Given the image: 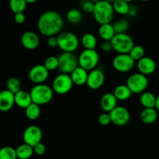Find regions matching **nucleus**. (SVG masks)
<instances>
[{
    "mask_svg": "<svg viewBox=\"0 0 159 159\" xmlns=\"http://www.w3.org/2000/svg\"><path fill=\"white\" fill-rule=\"evenodd\" d=\"M37 29L45 37H55L61 31L64 20L61 16L54 10H48L41 14L37 20Z\"/></svg>",
    "mask_w": 159,
    "mask_h": 159,
    "instance_id": "1",
    "label": "nucleus"
},
{
    "mask_svg": "<svg viewBox=\"0 0 159 159\" xmlns=\"http://www.w3.org/2000/svg\"><path fill=\"white\" fill-rule=\"evenodd\" d=\"M113 3L106 0L95 2L93 16L96 21L100 25L110 23L114 16Z\"/></svg>",
    "mask_w": 159,
    "mask_h": 159,
    "instance_id": "2",
    "label": "nucleus"
},
{
    "mask_svg": "<svg viewBox=\"0 0 159 159\" xmlns=\"http://www.w3.org/2000/svg\"><path fill=\"white\" fill-rule=\"evenodd\" d=\"M30 96L34 103L37 105H45L51 102L54 96V90L52 87L46 84L35 85L31 89Z\"/></svg>",
    "mask_w": 159,
    "mask_h": 159,
    "instance_id": "3",
    "label": "nucleus"
},
{
    "mask_svg": "<svg viewBox=\"0 0 159 159\" xmlns=\"http://www.w3.org/2000/svg\"><path fill=\"white\" fill-rule=\"evenodd\" d=\"M57 47L63 52L73 53L78 49L79 40L77 36L71 32L65 31L57 36Z\"/></svg>",
    "mask_w": 159,
    "mask_h": 159,
    "instance_id": "4",
    "label": "nucleus"
},
{
    "mask_svg": "<svg viewBox=\"0 0 159 159\" xmlns=\"http://www.w3.org/2000/svg\"><path fill=\"white\" fill-rule=\"evenodd\" d=\"M110 42L113 50L118 54H129L134 46V40L127 34H116Z\"/></svg>",
    "mask_w": 159,
    "mask_h": 159,
    "instance_id": "5",
    "label": "nucleus"
},
{
    "mask_svg": "<svg viewBox=\"0 0 159 159\" xmlns=\"http://www.w3.org/2000/svg\"><path fill=\"white\" fill-rule=\"evenodd\" d=\"M79 67L84 68L87 71H91L96 69L99 61V56L96 50H84L79 54Z\"/></svg>",
    "mask_w": 159,
    "mask_h": 159,
    "instance_id": "6",
    "label": "nucleus"
},
{
    "mask_svg": "<svg viewBox=\"0 0 159 159\" xmlns=\"http://www.w3.org/2000/svg\"><path fill=\"white\" fill-rule=\"evenodd\" d=\"M126 85L128 86L133 94H142L148 85L147 76L141 73H134L127 78Z\"/></svg>",
    "mask_w": 159,
    "mask_h": 159,
    "instance_id": "7",
    "label": "nucleus"
},
{
    "mask_svg": "<svg viewBox=\"0 0 159 159\" xmlns=\"http://www.w3.org/2000/svg\"><path fill=\"white\" fill-rule=\"evenodd\" d=\"M58 61V69L62 74L71 75L79 66V59L73 53L63 52L59 55Z\"/></svg>",
    "mask_w": 159,
    "mask_h": 159,
    "instance_id": "8",
    "label": "nucleus"
},
{
    "mask_svg": "<svg viewBox=\"0 0 159 159\" xmlns=\"http://www.w3.org/2000/svg\"><path fill=\"white\" fill-rule=\"evenodd\" d=\"M73 82L69 75L60 74L54 78L52 82V89L58 95H65L71 91Z\"/></svg>",
    "mask_w": 159,
    "mask_h": 159,
    "instance_id": "9",
    "label": "nucleus"
},
{
    "mask_svg": "<svg viewBox=\"0 0 159 159\" xmlns=\"http://www.w3.org/2000/svg\"><path fill=\"white\" fill-rule=\"evenodd\" d=\"M43 133L41 129L35 125L29 126L23 132V138L25 144L34 148L37 144L41 143Z\"/></svg>",
    "mask_w": 159,
    "mask_h": 159,
    "instance_id": "10",
    "label": "nucleus"
},
{
    "mask_svg": "<svg viewBox=\"0 0 159 159\" xmlns=\"http://www.w3.org/2000/svg\"><path fill=\"white\" fill-rule=\"evenodd\" d=\"M135 65V61L130 54H117L113 60V66L116 71L126 73L131 71Z\"/></svg>",
    "mask_w": 159,
    "mask_h": 159,
    "instance_id": "11",
    "label": "nucleus"
},
{
    "mask_svg": "<svg viewBox=\"0 0 159 159\" xmlns=\"http://www.w3.org/2000/svg\"><path fill=\"white\" fill-rule=\"evenodd\" d=\"M109 113L111 117L112 123L114 125L119 126V127L127 125L130 120V112L124 107L117 106L114 110H113Z\"/></svg>",
    "mask_w": 159,
    "mask_h": 159,
    "instance_id": "12",
    "label": "nucleus"
},
{
    "mask_svg": "<svg viewBox=\"0 0 159 159\" xmlns=\"http://www.w3.org/2000/svg\"><path fill=\"white\" fill-rule=\"evenodd\" d=\"M29 79L36 85L44 84L49 76V71L43 65H37L32 67L29 71Z\"/></svg>",
    "mask_w": 159,
    "mask_h": 159,
    "instance_id": "13",
    "label": "nucleus"
},
{
    "mask_svg": "<svg viewBox=\"0 0 159 159\" xmlns=\"http://www.w3.org/2000/svg\"><path fill=\"white\" fill-rule=\"evenodd\" d=\"M105 82V75L102 70L96 68L89 73L87 79V85L90 89H99L103 85Z\"/></svg>",
    "mask_w": 159,
    "mask_h": 159,
    "instance_id": "14",
    "label": "nucleus"
},
{
    "mask_svg": "<svg viewBox=\"0 0 159 159\" xmlns=\"http://www.w3.org/2000/svg\"><path fill=\"white\" fill-rule=\"evenodd\" d=\"M21 43L23 48L27 50H34L40 44V38L36 33L26 31L21 37Z\"/></svg>",
    "mask_w": 159,
    "mask_h": 159,
    "instance_id": "15",
    "label": "nucleus"
},
{
    "mask_svg": "<svg viewBox=\"0 0 159 159\" xmlns=\"http://www.w3.org/2000/svg\"><path fill=\"white\" fill-rule=\"evenodd\" d=\"M137 66L139 72L146 76L153 74L157 68L155 61L149 57H144L142 59L138 61Z\"/></svg>",
    "mask_w": 159,
    "mask_h": 159,
    "instance_id": "16",
    "label": "nucleus"
},
{
    "mask_svg": "<svg viewBox=\"0 0 159 159\" xmlns=\"http://www.w3.org/2000/svg\"><path fill=\"white\" fill-rule=\"evenodd\" d=\"M15 105V94L9 90H3L0 93V110L8 112Z\"/></svg>",
    "mask_w": 159,
    "mask_h": 159,
    "instance_id": "17",
    "label": "nucleus"
},
{
    "mask_svg": "<svg viewBox=\"0 0 159 159\" xmlns=\"http://www.w3.org/2000/svg\"><path fill=\"white\" fill-rule=\"evenodd\" d=\"M117 101L113 93H105L100 99L101 108L105 113H110L117 107Z\"/></svg>",
    "mask_w": 159,
    "mask_h": 159,
    "instance_id": "18",
    "label": "nucleus"
},
{
    "mask_svg": "<svg viewBox=\"0 0 159 159\" xmlns=\"http://www.w3.org/2000/svg\"><path fill=\"white\" fill-rule=\"evenodd\" d=\"M33 103L30 93L24 90H20L15 94V104L20 108L26 109Z\"/></svg>",
    "mask_w": 159,
    "mask_h": 159,
    "instance_id": "19",
    "label": "nucleus"
},
{
    "mask_svg": "<svg viewBox=\"0 0 159 159\" xmlns=\"http://www.w3.org/2000/svg\"><path fill=\"white\" fill-rule=\"evenodd\" d=\"M70 76H71L73 84L80 86V85H83L87 83L89 73L86 70L79 66L70 75Z\"/></svg>",
    "mask_w": 159,
    "mask_h": 159,
    "instance_id": "20",
    "label": "nucleus"
},
{
    "mask_svg": "<svg viewBox=\"0 0 159 159\" xmlns=\"http://www.w3.org/2000/svg\"><path fill=\"white\" fill-rule=\"evenodd\" d=\"M99 34L104 41H111L116 35L113 25L110 23L100 25L99 28Z\"/></svg>",
    "mask_w": 159,
    "mask_h": 159,
    "instance_id": "21",
    "label": "nucleus"
},
{
    "mask_svg": "<svg viewBox=\"0 0 159 159\" xmlns=\"http://www.w3.org/2000/svg\"><path fill=\"white\" fill-rule=\"evenodd\" d=\"M158 111L155 108H144L140 114L141 121L146 124H152L157 120Z\"/></svg>",
    "mask_w": 159,
    "mask_h": 159,
    "instance_id": "22",
    "label": "nucleus"
},
{
    "mask_svg": "<svg viewBox=\"0 0 159 159\" xmlns=\"http://www.w3.org/2000/svg\"><path fill=\"white\" fill-rule=\"evenodd\" d=\"M156 99L157 96L152 93L144 92L140 96V102L144 108H155Z\"/></svg>",
    "mask_w": 159,
    "mask_h": 159,
    "instance_id": "23",
    "label": "nucleus"
},
{
    "mask_svg": "<svg viewBox=\"0 0 159 159\" xmlns=\"http://www.w3.org/2000/svg\"><path fill=\"white\" fill-rule=\"evenodd\" d=\"M113 94L117 100L126 101L130 99L133 93L127 85H119L114 89Z\"/></svg>",
    "mask_w": 159,
    "mask_h": 159,
    "instance_id": "24",
    "label": "nucleus"
},
{
    "mask_svg": "<svg viewBox=\"0 0 159 159\" xmlns=\"http://www.w3.org/2000/svg\"><path fill=\"white\" fill-rule=\"evenodd\" d=\"M17 158L19 159H29L33 156L34 153V148L26 144H20L16 148Z\"/></svg>",
    "mask_w": 159,
    "mask_h": 159,
    "instance_id": "25",
    "label": "nucleus"
},
{
    "mask_svg": "<svg viewBox=\"0 0 159 159\" xmlns=\"http://www.w3.org/2000/svg\"><path fill=\"white\" fill-rule=\"evenodd\" d=\"M114 12L120 15H127L130 12V6L128 2L124 0H116L113 2Z\"/></svg>",
    "mask_w": 159,
    "mask_h": 159,
    "instance_id": "26",
    "label": "nucleus"
},
{
    "mask_svg": "<svg viewBox=\"0 0 159 159\" xmlns=\"http://www.w3.org/2000/svg\"><path fill=\"white\" fill-rule=\"evenodd\" d=\"M82 43L87 50H95L97 45L96 36L91 33H86L82 37Z\"/></svg>",
    "mask_w": 159,
    "mask_h": 159,
    "instance_id": "27",
    "label": "nucleus"
},
{
    "mask_svg": "<svg viewBox=\"0 0 159 159\" xmlns=\"http://www.w3.org/2000/svg\"><path fill=\"white\" fill-rule=\"evenodd\" d=\"M25 115L30 120H36L40 115V106L36 103H31L26 109H25Z\"/></svg>",
    "mask_w": 159,
    "mask_h": 159,
    "instance_id": "28",
    "label": "nucleus"
},
{
    "mask_svg": "<svg viewBox=\"0 0 159 159\" xmlns=\"http://www.w3.org/2000/svg\"><path fill=\"white\" fill-rule=\"evenodd\" d=\"M27 5L26 0H11L9 2V8L14 14L23 13Z\"/></svg>",
    "mask_w": 159,
    "mask_h": 159,
    "instance_id": "29",
    "label": "nucleus"
},
{
    "mask_svg": "<svg viewBox=\"0 0 159 159\" xmlns=\"http://www.w3.org/2000/svg\"><path fill=\"white\" fill-rule=\"evenodd\" d=\"M66 18L69 23H72V24H78L82 21V14L79 9H71L67 12Z\"/></svg>",
    "mask_w": 159,
    "mask_h": 159,
    "instance_id": "30",
    "label": "nucleus"
},
{
    "mask_svg": "<svg viewBox=\"0 0 159 159\" xmlns=\"http://www.w3.org/2000/svg\"><path fill=\"white\" fill-rule=\"evenodd\" d=\"M7 90L10 91L13 94H16L21 90V82L19 79L16 77H12L9 79L6 82Z\"/></svg>",
    "mask_w": 159,
    "mask_h": 159,
    "instance_id": "31",
    "label": "nucleus"
},
{
    "mask_svg": "<svg viewBox=\"0 0 159 159\" xmlns=\"http://www.w3.org/2000/svg\"><path fill=\"white\" fill-rule=\"evenodd\" d=\"M0 159H17L16 151L10 146L3 147L0 150Z\"/></svg>",
    "mask_w": 159,
    "mask_h": 159,
    "instance_id": "32",
    "label": "nucleus"
},
{
    "mask_svg": "<svg viewBox=\"0 0 159 159\" xmlns=\"http://www.w3.org/2000/svg\"><path fill=\"white\" fill-rule=\"evenodd\" d=\"M129 54L134 60L138 61L144 57H145L144 56L145 51H144V48L141 45H134L131 51H130V52L129 53Z\"/></svg>",
    "mask_w": 159,
    "mask_h": 159,
    "instance_id": "33",
    "label": "nucleus"
},
{
    "mask_svg": "<svg viewBox=\"0 0 159 159\" xmlns=\"http://www.w3.org/2000/svg\"><path fill=\"white\" fill-rule=\"evenodd\" d=\"M43 65L49 71L57 69L59 66L58 57H55V56H49L46 58Z\"/></svg>",
    "mask_w": 159,
    "mask_h": 159,
    "instance_id": "34",
    "label": "nucleus"
},
{
    "mask_svg": "<svg viewBox=\"0 0 159 159\" xmlns=\"http://www.w3.org/2000/svg\"><path fill=\"white\" fill-rule=\"evenodd\" d=\"M113 28L116 34H126V31L129 28V23L126 20H120L113 24Z\"/></svg>",
    "mask_w": 159,
    "mask_h": 159,
    "instance_id": "35",
    "label": "nucleus"
},
{
    "mask_svg": "<svg viewBox=\"0 0 159 159\" xmlns=\"http://www.w3.org/2000/svg\"><path fill=\"white\" fill-rule=\"evenodd\" d=\"M98 122H99V124L102 126L109 125L110 123H112L110 113H104L99 115V117H98Z\"/></svg>",
    "mask_w": 159,
    "mask_h": 159,
    "instance_id": "36",
    "label": "nucleus"
},
{
    "mask_svg": "<svg viewBox=\"0 0 159 159\" xmlns=\"http://www.w3.org/2000/svg\"><path fill=\"white\" fill-rule=\"evenodd\" d=\"M95 6V2L92 1H85L82 5V10L86 13H93V10H94Z\"/></svg>",
    "mask_w": 159,
    "mask_h": 159,
    "instance_id": "37",
    "label": "nucleus"
},
{
    "mask_svg": "<svg viewBox=\"0 0 159 159\" xmlns=\"http://www.w3.org/2000/svg\"><path fill=\"white\" fill-rule=\"evenodd\" d=\"M34 153L37 154V155H43L46 152V146L43 144V143H40V144H37L35 147L34 148Z\"/></svg>",
    "mask_w": 159,
    "mask_h": 159,
    "instance_id": "38",
    "label": "nucleus"
},
{
    "mask_svg": "<svg viewBox=\"0 0 159 159\" xmlns=\"http://www.w3.org/2000/svg\"><path fill=\"white\" fill-rule=\"evenodd\" d=\"M101 50L103 52L108 53L113 50V47H112L111 42L110 41H104L103 43L101 44Z\"/></svg>",
    "mask_w": 159,
    "mask_h": 159,
    "instance_id": "39",
    "label": "nucleus"
},
{
    "mask_svg": "<svg viewBox=\"0 0 159 159\" xmlns=\"http://www.w3.org/2000/svg\"><path fill=\"white\" fill-rule=\"evenodd\" d=\"M14 20L17 24H23L26 20V16L24 13L15 14L14 16Z\"/></svg>",
    "mask_w": 159,
    "mask_h": 159,
    "instance_id": "40",
    "label": "nucleus"
},
{
    "mask_svg": "<svg viewBox=\"0 0 159 159\" xmlns=\"http://www.w3.org/2000/svg\"><path fill=\"white\" fill-rule=\"evenodd\" d=\"M47 43L50 48H56L57 47V37H48L47 40Z\"/></svg>",
    "mask_w": 159,
    "mask_h": 159,
    "instance_id": "41",
    "label": "nucleus"
},
{
    "mask_svg": "<svg viewBox=\"0 0 159 159\" xmlns=\"http://www.w3.org/2000/svg\"><path fill=\"white\" fill-rule=\"evenodd\" d=\"M155 109L157 110V111L159 112V94L157 96L156 99V106H155Z\"/></svg>",
    "mask_w": 159,
    "mask_h": 159,
    "instance_id": "42",
    "label": "nucleus"
},
{
    "mask_svg": "<svg viewBox=\"0 0 159 159\" xmlns=\"http://www.w3.org/2000/svg\"><path fill=\"white\" fill-rule=\"evenodd\" d=\"M26 3L27 4H32V3H35L36 2V0H26Z\"/></svg>",
    "mask_w": 159,
    "mask_h": 159,
    "instance_id": "43",
    "label": "nucleus"
}]
</instances>
